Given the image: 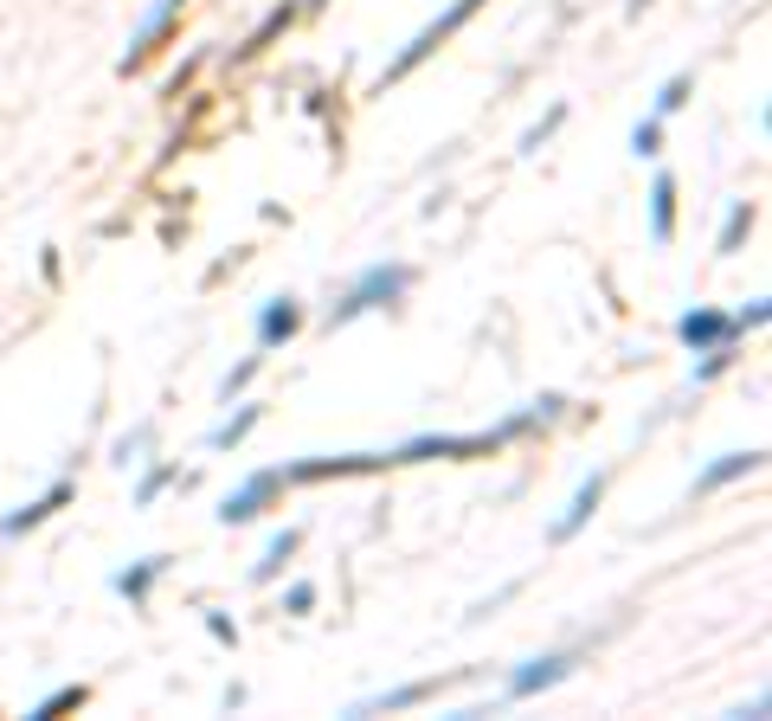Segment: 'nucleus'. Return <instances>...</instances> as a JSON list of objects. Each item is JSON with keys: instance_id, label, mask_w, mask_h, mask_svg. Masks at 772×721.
Listing matches in <instances>:
<instances>
[{"instance_id": "6ab92c4d", "label": "nucleus", "mask_w": 772, "mask_h": 721, "mask_svg": "<svg viewBox=\"0 0 772 721\" xmlns=\"http://www.w3.org/2000/svg\"><path fill=\"white\" fill-rule=\"evenodd\" d=\"M258 368H264V348H258V354H245L239 368H232V374H226V381H219V399H239L245 386L258 381Z\"/></svg>"}, {"instance_id": "9b49d317", "label": "nucleus", "mask_w": 772, "mask_h": 721, "mask_svg": "<svg viewBox=\"0 0 772 721\" xmlns=\"http://www.w3.org/2000/svg\"><path fill=\"white\" fill-rule=\"evenodd\" d=\"M296 329H303V303H296V296H271V303L258 309V329H251V336H258V348L271 354V348H284Z\"/></svg>"}, {"instance_id": "aec40b11", "label": "nucleus", "mask_w": 772, "mask_h": 721, "mask_svg": "<svg viewBox=\"0 0 772 721\" xmlns=\"http://www.w3.org/2000/svg\"><path fill=\"white\" fill-rule=\"evenodd\" d=\"M174 483H188V477H181V471H174V464H161V471H148V477L136 483V509H148V503H155L161 489H174Z\"/></svg>"}, {"instance_id": "6e6552de", "label": "nucleus", "mask_w": 772, "mask_h": 721, "mask_svg": "<svg viewBox=\"0 0 772 721\" xmlns=\"http://www.w3.org/2000/svg\"><path fill=\"white\" fill-rule=\"evenodd\" d=\"M464 671L451 676H419V683H399V689H386V696H367V702H354V716H399V709H419V702H432L438 689H451Z\"/></svg>"}, {"instance_id": "9d476101", "label": "nucleus", "mask_w": 772, "mask_h": 721, "mask_svg": "<svg viewBox=\"0 0 772 721\" xmlns=\"http://www.w3.org/2000/svg\"><path fill=\"white\" fill-rule=\"evenodd\" d=\"M599 503H605V471H592V477H586V483L574 489L567 516H560L554 529H547V541H554V548H567V541H574V534L586 529V522H592V509H599Z\"/></svg>"}, {"instance_id": "c756f323", "label": "nucleus", "mask_w": 772, "mask_h": 721, "mask_svg": "<svg viewBox=\"0 0 772 721\" xmlns=\"http://www.w3.org/2000/svg\"><path fill=\"white\" fill-rule=\"evenodd\" d=\"M322 7H329V0H303V13H322Z\"/></svg>"}, {"instance_id": "f8f14e48", "label": "nucleus", "mask_w": 772, "mask_h": 721, "mask_svg": "<svg viewBox=\"0 0 772 721\" xmlns=\"http://www.w3.org/2000/svg\"><path fill=\"white\" fill-rule=\"evenodd\" d=\"M760 464H767V451H727V458H715V464L695 477V496H715V489H727V483L753 477Z\"/></svg>"}, {"instance_id": "b1692460", "label": "nucleus", "mask_w": 772, "mask_h": 721, "mask_svg": "<svg viewBox=\"0 0 772 721\" xmlns=\"http://www.w3.org/2000/svg\"><path fill=\"white\" fill-rule=\"evenodd\" d=\"M631 155H663V116H644L631 129Z\"/></svg>"}, {"instance_id": "393cba45", "label": "nucleus", "mask_w": 772, "mask_h": 721, "mask_svg": "<svg viewBox=\"0 0 772 721\" xmlns=\"http://www.w3.org/2000/svg\"><path fill=\"white\" fill-rule=\"evenodd\" d=\"M284 612H290V619L316 612V579H296V586H284Z\"/></svg>"}, {"instance_id": "1a4fd4ad", "label": "nucleus", "mask_w": 772, "mask_h": 721, "mask_svg": "<svg viewBox=\"0 0 772 721\" xmlns=\"http://www.w3.org/2000/svg\"><path fill=\"white\" fill-rule=\"evenodd\" d=\"M676 341L702 354V348H715V341H740V336H734V323H727L722 309L695 303V309H682V316H676Z\"/></svg>"}, {"instance_id": "f03ea898", "label": "nucleus", "mask_w": 772, "mask_h": 721, "mask_svg": "<svg viewBox=\"0 0 772 721\" xmlns=\"http://www.w3.org/2000/svg\"><path fill=\"white\" fill-rule=\"evenodd\" d=\"M483 7H489V0H451V7L438 13L432 26H419V33H412V46L399 52V58H386V71H381V91H386V85H406V78H412V71H419V65H425V58H432V52L444 46L451 33H464V26L477 20Z\"/></svg>"}, {"instance_id": "a211bd4d", "label": "nucleus", "mask_w": 772, "mask_h": 721, "mask_svg": "<svg viewBox=\"0 0 772 721\" xmlns=\"http://www.w3.org/2000/svg\"><path fill=\"white\" fill-rule=\"evenodd\" d=\"M84 702H91V683H58L52 696L33 702V721H58V716H71V709H84Z\"/></svg>"}, {"instance_id": "4468645a", "label": "nucleus", "mask_w": 772, "mask_h": 721, "mask_svg": "<svg viewBox=\"0 0 772 721\" xmlns=\"http://www.w3.org/2000/svg\"><path fill=\"white\" fill-rule=\"evenodd\" d=\"M168 574V554H148V561H136V567H123V574L110 579V586H116V593H123V599H129V606H143L148 593H155V579Z\"/></svg>"}, {"instance_id": "5701e85b", "label": "nucleus", "mask_w": 772, "mask_h": 721, "mask_svg": "<svg viewBox=\"0 0 772 721\" xmlns=\"http://www.w3.org/2000/svg\"><path fill=\"white\" fill-rule=\"evenodd\" d=\"M689 91H695V78H689V71H676L670 85H663V91H657V116H676V110H682V103H689Z\"/></svg>"}, {"instance_id": "0eeeda50", "label": "nucleus", "mask_w": 772, "mask_h": 721, "mask_svg": "<svg viewBox=\"0 0 772 721\" xmlns=\"http://www.w3.org/2000/svg\"><path fill=\"white\" fill-rule=\"evenodd\" d=\"M296 20H303V0H277V7H271V13H264V20H258L251 33H245L239 46L226 52V65H251V58H264V52L277 46V40H284Z\"/></svg>"}, {"instance_id": "f257e3e1", "label": "nucleus", "mask_w": 772, "mask_h": 721, "mask_svg": "<svg viewBox=\"0 0 772 721\" xmlns=\"http://www.w3.org/2000/svg\"><path fill=\"white\" fill-rule=\"evenodd\" d=\"M412 290V264H367L354 284L341 290L336 303H329V329H348L354 316H367V309H386V303H399Z\"/></svg>"}, {"instance_id": "39448f33", "label": "nucleus", "mask_w": 772, "mask_h": 721, "mask_svg": "<svg viewBox=\"0 0 772 721\" xmlns=\"http://www.w3.org/2000/svg\"><path fill=\"white\" fill-rule=\"evenodd\" d=\"M579 664V651H547V657H529L522 671L509 676V689H502V702H529L541 689H554V683H567Z\"/></svg>"}, {"instance_id": "423d86ee", "label": "nucleus", "mask_w": 772, "mask_h": 721, "mask_svg": "<svg viewBox=\"0 0 772 721\" xmlns=\"http://www.w3.org/2000/svg\"><path fill=\"white\" fill-rule=\"evenodd\" d=\"M71 496H78V483H71V477H58V483H52V489H39V496H33V503H20V509H13V516H0V541H20V534L46 529L52 516H58V509H65V503H71Z\"/></svg>"}, {"instance_id": "2eb2a0df", "label": "nucleus", "mask_w": 772, "mask_h": 721, "mask_svg": "<svg viewBox=\"0 0 772 721\" xmlns=\"http://www.w3.org/2000/svg\"><path fill=\"white\" fill-rule=\"evenodd\" d=\"M753 219H760V206L753 200H734L722 219V239H715V258H734L740 245H747V233H753Z\"/></svg>"}, {"instance_id": "412c9836", "label": "nucleus", "mask_w": 772, "mask_h": 721, "mask_svg": "<svg viewBox=\"0 0 772 721\" xmlns=\"http://www.w3.org/2000/svg\"><path fill=\"white\" fill-rule=\"evenodd\" d=\"M734 368V341H715V348H702V361H695V386L715 381V374H727Z\"/></svg>"}, {"instance_id": "20e7f679", "label": "nucleus", "mask_w": 772, "mask_h": 721, "mask_svg": "<svg viewBox=\"0 0 772 721\" xmlns=\"http://www.w3.org/2000/svg\"><path fill=\"white\" fill-rule=\"evenodd\" d=\"M277 489H284V464H277V471H251V477H245L239 489L219 503V522H226V529H245V522H258V516L277 503Z\"/></svg>"}, {"instance_id": "f3484780", "label": "nucleus", "mask_w": 772, "mask_h": 721, "mask_svg": "<svg viewBox=\"0 0 772 721\" xmlns=\"http://www.w3.org/2000/svg\"><path fill=\"white\" fill-rule=\"evenodd\" d=\"M258 419H264V406H239L232 419H219V426L206 432V451H232V444H245V438H251V426H258Z\"/></svg>"}, {"instance_id": "7ed1b4c3", "label": "nucleus", "mask_w": 772, "mask_h": 721, "mask_svg": "<svg viewBox=\"0 0 772 721\" xmlns=\"http://www.w3.org/2000/svg\"><path fill=\"white\" fill-rule=\"evenodd\" d=\"M181 13H188V0H155V7L143 13V26L129 33V46H123V58H116V71H123V78H129V71H143L148 58H155V46L174 33V20H181Z\"/></svg>"}, {"instance_id": "a878e982", "label": "nucleus", "mask_w": 772, "mask_h": 721, "mask_svg": "<svg viewBox=\"0 0 772 721\" xmlns=\"http://www.w3.org/2000/svg\"><path fill=\"white\" fill-rule=\"evenodd\" d=\"M560 123H567V103H554V110H547V116H541V123H534L529 136H522V148H529V155H534V148L547 143V136H554V129H560Z\"/></svg>"}, {"instance_id": "cd10ccee", "label": "nucleus", "mask_w": 772, "mask_h": 721, "mask_svg": "<svg viewBox=\"0 0 772 721\" xmlns=\"http://www.w3.org/2000/svg\"><path fill=\"white\" fill-rule=\"evenodd\" d=\"M193 71H200V58H188V65H181V71H174V78H168V97H181L193 85Z\"/></svg>"}, {"instance_id": "c85d7f7f", "label": "nucleus", "mask_w": 772, "mask_h": 721, "mask_svg": "<svg viewBox=\"0 0 772 721\" xmlns=\"http://www.w3.org/2000/svg\"><path fill=\"white\" fill-rule=\"evenodd\" d=\"M143 438H148V432H129V438H123V444H116V464H136V451H143Z\"/></svg>"}, {"instance_id": "ddd939ff", "label": "nucleus", "mask_w": 772, "mask_h": 721, "mask_svg": "<svg viewBox=\"0 0 772 721\" xmlns=\"http://www.w3.org/2000/svg\"><path fill=\"white\" fill-rule=\"evenodd\" d=\"M650 239H657V245L676 239V174H670V168L650 181Z\"/></svg>"}, {"instance_id": "4be33fe9", "label": "nucleus", "mask_w": 772, "mask_h": 721, "mask_svg": "<svg viewBox=\"0 0 772 721\" xmlns=\"http://www.w3.org/2000/svg\"><path fill=\"white\" fill-rule=\"evenodd\" d=\"M767 316H772V303L767 296H753V303H740L727 323H734V336H753V329H767Z\"/></svg>"}, {"instance_id": "bb28decb", "label": "nucleus", "mask_w": 772, "mask_h": 721, "mask_svg": "<svg viewBox=\"0 0 772 721\" xmlns=\"http://www.w3.org/2000/svg\"><path fill=\"white\" fill-rule=\"evenodd\" d=\"M206 631H213V644H239V626L226 612H206Z\"/></svg>"}, {"instance_id": "dca6fc26", "label": "nucleus", "mask_w": 772, "mask_h": 721, "mask_svg": "<svg viewBox=\"0 0 772 721\" xmlns=\"http://www.w3.org/2000/svg\"><path fill=\"white\" fill-rule=\"evenodd\" d=\"M296 548H303V534H296V529H277L271 541H264V554L251 561V579H258V586H264V579H277V574H284V561L296 554Z\"/></svg>"}]
</instances>
